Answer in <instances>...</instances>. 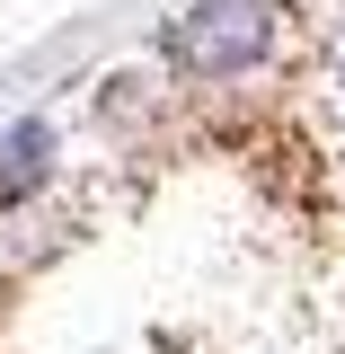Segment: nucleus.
Instances as JSON below:
<instances>
[{
  "label": "nucleus",
  "mask_w": 345,
  "mask_h": 354,
  "mask_svg": "<svg viewBox=\"0 0 345 354\" xmlns=\"http://www.w3.org/2000/svg\"><path fill=\"white\" fill-rule=\"evenodd\" d=\"M274 44V9L265 0H186L169 18V62L186 80H239Z\"/></svg>",
  "instance_id": "nucleus-1"
},
{
  "label": "nucleus",
  "mask_w": 345,
  "mask_h": 354,
  "mask_svg": "<svg viewBox=\"0 0 345 354\" xmlns=\"http://www.w3.org/2000/svg\"><path fill=\"white\" fill-rule=\"evenodd\" d=\"M44 151H53L44 124H18V133H9V142H0V160H9V169H0V195H27V186L44 177Z\"/></svg>",
  "instance_id": "nucleus-2"
}]
</instances>
